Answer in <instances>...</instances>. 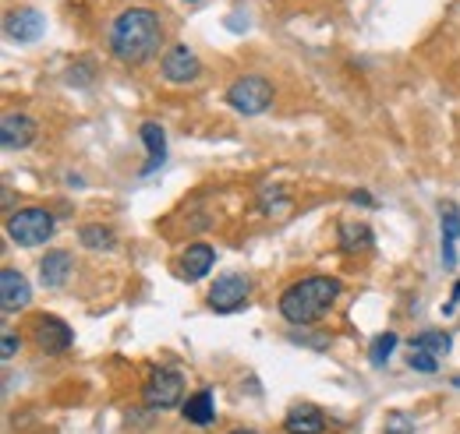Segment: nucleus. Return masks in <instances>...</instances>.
Instances as JSON below:
<instances>
[{
    "instance_id": "f257e3e1",
    "label": "nucleus",
    "mask_w": 460,
    "mask_h": 434,
    "mask_svg": "<svg viewBox=\"0 0 460 434\" xmlns=\"http://www.w3.org/2000/svg\"><path fill=\"white\" fill-rule=\"evenodd\" d=\"M164 43V22L149 7H128L111 25V54L120 64H146Z\"/></svg>"
},
{
    "instance_id": "f03ea898",
    "label": "nucleus",
    "mask_w": 460,
    "mask_h": 434,
    "mask_svg": "<svg viewBox=\"0 0 460 434\" xmlns=\"http://www.w3.org/2000/svg\"><path fill=\"white\" fill-rule=\"evenodd\" d=\"M341 279L333 275H308L290 282L288 290L280 293V315L288 318L290 326H312L319 322L341 297Z\"/></svg>"
},
{
    "instance_id": "7ed1b4c3",
    "label": "nucleus",
    "mask_w": 460,
    "mask_h": 434,
    "mask_svg": "<svg viewBox=\"0 0 460 434\" xmlns=\"http://www.w3.org/2000/svg\"><path fill=\"white\" fill-rule=\"evenodd\" d=\"M54 233V213L40 209V205H29V209H18L7 216V237L22 247H40L47 244Z\"/></svg>"
},
{
    "instance_id": "20e7f679",
    "label": "nucleus",
    "mask_w": 460,
    "mask_h": 434,
    "mask_svg": "<svg viewBox=\"0 0 460 434\" xmlns=\"http://www.w3.org/2000/svg\"><path fill=\"white\" fill-rule=\"evenodd\" d=\"M224 100H227L230 109H237L244 117H255V113H266L273 107V85L266 78H259V74H244V78H237L230 85Z\"/></svg>"
},
{
    "instance_id": "39448f33",
    "label": "nucleus",
    "mask_w": 460,
    "mask_h": 434,
    "mask_svg": "<svg viewBox=\"0 0 460 434\" xmlns=\"http://www.w3.org/2000/svg\"><path fill=\"white\" fill-rule=\"evenodd\" d=\"M248 293H252L248 275L227 272V275H220V279L209 286V308H213L217 315H234V311H241V308L248 304Z\"/></svg>"
},
{
    "instance_id": "423d86ee",
    "label": "nucleus",
    "mask_w": 460,
    "mask_h": 434,
    "mask_svg": "<svg viewBox=\"0 0 460 434\" xmlns=\"http://www.w3.org/2000/svg\"><path fill=\"white\" fill-rule=\"evenodd\" d=\"M184 395V378L173 368H156L146 381V406L149 410H173Z\"/></svg>"
},
{
    "instance_id": "0eeeda50",
    "label": "nucleus",
    "mask_w": 460,
    "mask_h": 434,
    "mask_svg": "<svg viewBox=\"0 0 460 434\" xmlns=\"http://www.w3.org/2000/svg\"><path fill=\"white\" fill-rule=\"evenodd\" d=\"M32 339H36L40 353H47V357H60L64 350H71L75 332H71V326H64L58 315H40V318H36V326H32Z\"/></svg>"
},
{
    "instance_id": "6e6552de",
    "label": "nucleus",
    "mask_w": 460,
    "mask_h": 434,
    "mask_svg": "<svg viewBox=\"0 0 460 434\" xmlns=\"http://www.w3.org/2000/svg\"><path fill=\"white\" fill-rule=\"evenodd\" d=\"M160 74L171 85H188V82H195L202 74V60L191 54L188 47H171L164 54V60H160Z\"/></svg>"
},
{
    "instance_id": "1a4fd4ad",
    "label": "nucleus",
    "mask_w": 460,
    "mask_h": 434,
    "mask_svg": "<svg viewBox=\"0 0 460 434\" xmlns=\"http://www.w3.org/2000/svg\"><path fill=\"white\" fill-rule=\"evenodd\" d=\"M47 32V18L36 7H18L4 18V36L11 43H36Z\"/></svg>"
},
{
    "instance_id": "9d476101",
    "label": "nucleus",
    "mask_w": 460,
    "mask_h": 434,
    "mask_svg": "<svg viewBox=\"0 0 460 434\" xmlns=\"http://www.w3.org/2000/svg\"><path fill=\"white\" fill-rule=\"evenodd\" d=\"M36 120L32 117H25V113H7L4 120H0V145L7 149V152H18V149H29L32 142H36Z\"/></svg>"
},
{
    "instance_id": "9b49d317",
    "label": "nucleus",
    "mask_w": 460,
    "mask_h": 434,
    "mask_svg": "<svg viewBox=\"0 0 460 434\" xmlns=\"http://www.w3.org/2000/svg\"><path fill=\"white\" fill-rule=\"evenodd\" d=\"M29 300H32L29 279L18 269H0V308H4V315H14V311L29 308Z\"/></svg>"
},
{
    "instance_id": "f8f14e48",
    "label": "nucleus",
    "mask_w": 460,
    "mask_h": 434,
    "mask_svg": "<svg viewBox=\"0 0 460 434\" xmlns=\"http://www.w3.org/2000/svg\"><path fill=\"white\" fill-rule=\"evenodd\" d=\"M71 269H75V258H71V251H47L43 255V262H40V282L47 286V290H58L64 286L67 279H71Z\"/></svg>"
},
{
    "instance_id": "ddd939ff",
    "label": "nucleus",
    "mask_w": 460,
    "mask_h": 434,
    "mask_svg": "<svg viewBox=\"0 0 460 434\" xmlns=\"http://www.w3.org/2000/svg\"><path fill=\"white\" fill-rule=\"evenodd\" d=\"M213 265H217V251H213L206 240L188 244V251L181 255V275H184L188 282H199L202 275H209Z\"/></svg>"
},
{
    "instance_id": "4468645a",
    "label": "nucleus",
    "mask_w": 460,
    "mask_h": 434,
    "mask_svg": "<svg viewBox=\"0 0 460 434\" xmlns=\"http://www.w3.org/2000/svg\"><path fill=\"white\" fill-rule=\"evenodd\" d=\"M284 431L288 434H323L326 431V417H323L319 406L301 403V406H294L288 417H284Z\"/></svg>"
},
{
    "instance_id": "2eb2a0df",
    "label": "nucleus",
    "mask_w": 460,
    "mask_h": 434,
    "mask_svg": "<svg viewBox=\"0 0 460 434\" xmlns=\"http://www.w3.org/2000/svg\"><path fill=\"white\" fill-rule=\"evenodd\" d=\"M181 417H184L188 424H199V428L213 424V421H217V395H213V388H202V392L188 395V399L181 403Z\"/></svg>"
},
{
    "instance_id": "dca6fc26",
    "label": "nucleus",
    "mask_w": 460,
    "mask_h": 434,
    "mask_svg": "<svg viewBox=\"0 0 460 434\" xmlns=\"http://www.w3.org/2000/svg\"><path fill=\"white\" fill-rule=\"evenodd\" d=\"M439 219H443V262H447V269H454L457 265V240H460V209L454 202H443L439 205Z\"/></svg>"
},
{
    "instance_id": "f3484780",
    "label": "nucleus",
    "mask_w": 460,
    "mask_h": 434,
    "mask_svg": "<svg viewBox=\"0 0 460 434\" xmlns=\"http://www.w3.org/2000/svg\"><path fill=\"white\" fill-rule=\"evenodd\" d=\"M138 135H142V142H146V149H149V163L142 166V173H153L156 166L167 160V135H164V127H160L156 120H146V124L138 127Z\"/></svg>"
},
{
    "instance_id": "a211bd4d",
    "label": "nucleus",
    "mask_w": 460,
    "mask_h": 434,
    "mask_svg": "<svg viewBox=\"0 0 460 434\" xmlns=\"http://www.w3.org/2000/svg\"><path fill=\"white\" fill-rule=\"evenodd\" d=\"M341 251L344 255H358V251H368L372 244H376V233H372V226H365V222H341Z\"/></svg>"
},
{
    "instance_id": "6ab92c4d",
    "label": "nucleus",
    "mask_w": 460,
    "mask_h": 434,
    "mask_svg": "<svg viewBox=\"0 0 460 434\" xmlns=\"http://www.w3.org/2000/svg\"><path fill=\"white\" fill-rule=\"evenodd\" d=\"M450 346H454V339H450L443 328H425V332H418V335L411 339V350H425V353H432V357L450 353Z\"/></svg>"
},
{
    "instance_id": "aec40b11",
    "label": "nucleus",
    "mask_w": 460,
    "mask_h": 434,
    "mask_svg": "<svg viewBox=\"0 0 460 434\" xmlns=\"http://www.w3.org/2000/svg\"><path fill=\"white\" fill-rule=\"evenodd\" d=\"M78 240H82L89 251H111V247H114V233H111L107 226H100V222H85V226L78 230Z\"/></svg>"
},
{
    "instance_id": "412c9836",
    "label": "nucleus",
    "mask_w": 460,
    "mask_h": 434,
    "mask_svg": "<svg viewBox=\"0 0 460 434\" xmlns=\"http://www.w3.org/2000/svg\"><path fill=\"white\" fill-rule=\"evenodd\" d=\"M394 350H397V332H379V335L372 339V346H368V360H372V368L390 364Z\"/></svg>"
},
{
    "instance_id": "4be33fe9",
    "label": "nucleus",
    "mask_w": 460,
    "mask_h": 434,
    "mask_svg": "<svg viewBox=\"0 0 460 434\" xmlns=\"http://www.w3.org/2000/svg\"><path fill=\"white\" fill-rule=\"evenodd\" d=\"M407 368H411V371H421V375H436V371H439V357H432V353H425V350H411Z\"/></svg>"
},
{
    "instance_id": "5701e85b",
    "label": "nucleus",
    "mask_w": 460,
    "mask_h": 434,
    "mask_svg": "<svg viewBox=\"0 0 460 434\" xmlns=\"http://www.w3.org/2000/svg\"><path fill=\"white\" fill-rule=\"evenodd\" d=\"M383 431L386 434H414V421H411L403 410H390V413H386Z\"/></svg>"
},
{
    "instance_id": "b1692460",
    "label": "nucleus",
    "mask_w": 460,
    "mask_h": 434,
    "mask_svg": "<svg viewBox=\"0 0 460 434\" xmlns=\"http://www.w3.org/2000/svg\"><path fill=\"white\" fill-rule=\"evenodd\" d=\"M67 71H71V74H67V82H71V85H89V82H93V64H89V60L71 64Z\"/></svg>"
},
{
    "instance_id": "393cba45",
    "label": "nucleus",
    "mask_w": 460,
    "mask_h": 434,
    "mask_svg": "<svg viewBox=\"0 0 460 434\" xmlns=\"http://www.w3.org/2000/svg\"><path fill=\"white\" fill-rule=\"evenodd\" d=\"M18 350H22V339H18L14 332H4V339H0V357H4V360H14Z\"/></svg>"
},
{
    "instance_id": "a878e982",
    "label": "nucleus",
    "mask_w": 460,
    "mask_h": 434,
    "mask_svg": "<svg viewBox=\"0 0 460 434\" xmlns=\"http://www.w3.org/2000/svg\"><path fill=\"white\" fill-rule=\"evenodd\" d=\"M457 304H460V279L454 282V297H450V304L443 308V315H454V311H457Z\"/></svg>"
},
{
    "instance_id": "bb28decb",
    "label": "nucleus",
    "mask_w": 460,
    "mask_h": 434,
    "mask_svg": "<svg viewBox=\"0 0 460 434\" xmlns=\"http://www.w3.org/2000/svg\"><path fill=\"white\" fill-rule=\"evenodd\" d=\"M350 202H354V205H372V195H368V191H354Z\"/></svg>"
},
{
    "instance_id": "cd10ccee",
    "label": "nucleus",
    "mask_w": 460,
    "mask_h": 434,
    "mask_svg": "<svg viewBox=\"0 0 460 434\" xmlns=\"http://www.w3.org/2000/svg\"><path fill=\"white\" fill-rule=\"evenodd\" d=\"M230 434H259V431H248V428H237V431H230Z\"/></svg>"
},
{
    "instance_id": "c85d7f7f",
    "label": "nucleus",
    "mask_w": 460,
    "mask_h": 434,
    "mask_svg": "<svg viewBox=\"0 0 460 434\" xmlns=\"http://www.w3.org/2000/svg\"><path fill=\"white\" fill-rule=\"evenodd\" d=\"M454 385H457V388H460V375H457V378H454Z\"/></svg>"
},
{
    "instance_id": "c756f323",
    "label": "nucleus",
    "mask_w": 460,
    "mask_h": 434,
    "mask_svg": "<svg viewBox=\"0 0 460 434\" xmlns=\"http://www.w3.org/2000/svg\"><path fill=\"white\" fill-rule=\"evenodd\" d=\"M188 4H195V0H188Z\"/></svg>"
}]
</instances>
